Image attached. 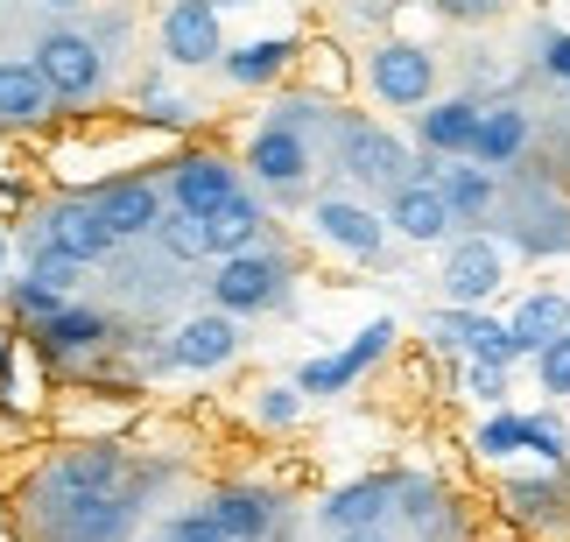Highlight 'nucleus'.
<instances>
[{
  "mask_svg": "<svg viewBox=\"0 0 570 542\" xmlns=\"http://www.w3.org/2000/svg\"><path fill=\"white\" fill-rule=\"evenodd\" d=\"M156 177H163V190H169L177 211L212 219L218 205H233L239 190H247V162L226 156L218 141H184V148H169V156L156 162Z\"/></svg>",
  "mask_w": 570,
  "mask_h": 542,
  "instance_id": "423d86ee",
  "label": "nucleus"
},
{
  "mask_svg": "<svg viewBox=\"0 0 570 542\" xmlns=\"http://www.w3.org/2000/svg\"><path fill=\"white\" fill-rule=\"evenodd\" d=\"M239 162H247L254 190H268L275 205H296L303 190H311V177H317V135L261 114L247 135H239Z\"/></svg>",
  "mask_w": 570,
  "mask_h": 542,
  "instance_id": "20e7f679",
  "label": "nucleus"
},
{
  "mask_svg": "<svg viewBox=\"0 0 570 542\" xmlns=\"http://www.w3.org/2000/svg\"><path fill=\"white\" fill-rule=\"evenodd\" d=\"M8 275H14V240H8V226H0V289H8Z\"/></svg>",
  "mask_w": 570,
  "mask_h": 542,
  "instance_id": "79ce46f5",
  "label": "nucleus"
},
{
  "mask_svg": "<svg viewBox=\"0 0 570 542\" xmlns=\"http://www.w3.org/2000/svg\"><path fill=\"white\" fill-rule=\"evenodd\" d=\"M423 345H430V353H451V359H493V366L529 359L508 317H493V311H458V303H436V311L423 317Z\"/></svg>",
  "mask_w": 570,
  "mask_h": 542,
  "instance_id": "9b49d317",
  "label": "nucleus"
},
{
  "mask_svg": "<svg viewBox=\"0 0 570 542\" xmlns=\"http://www.w3.org/2000/svg\"><path fill=\"white\" fill-rule=\"evenodd\" d=\"M114 338H120V324L106 317L99 303H85V296H71L57 317L29 324V353L50 366V374H63V381H78L99 353H114Z\"/></svg>",
  "mask_w": 570,
  "mask_h": 542,
  "instance_id": "1a4fd4ad",
  "label": "nucleus"
},
{
  "mask_svg": "<svg viewBox=\"0 0 570 542\" xmlns=\"http://www.w3.org/2000/svg\"><path fill=\"white\" fill-rule=\"evenodd\" d=\"M303 233H311V247L338 254V262H360V268H374L387 254V240H394L387 211L374 198H353V190H324V198H311Z\"/></svg>",
  "mask_w": 570,
  "mask_h": 542,
  "instance_id": "0eeeda50",
  "label": "nucleus"
},
{
  "mask_svg": "<svg viewBox=\"0 0 570 542\" xmlns=\"http://www.w3.org/2000/svg\"><path fill=\"white\" fill-rule=\"evenodd\" d=\"M332 141H338L332 148V169L353 190H366V198H387V190H402L415 169H423L402 135H387V127L366 120V114H338L332 120Z\"/></svg>",
  "mask_w": 570,
  "mask_h": 542,
  "instance_id": "7ed1b4c3",
  "label": "nucleus"
},
{
  "mask_svg": "<svg viewBox=\"0 0 570 542\" xmlns=\"http://www.w3.org/2000/svg\"><path fill=\"white\" fill-rule=\"evenodd\" d=\"M85 21H92V36L106 42V57H114L120 42H127V14H85Z\"/></svg>",
  "mask_w": 570,
  "mask_h": 542,
  "instance_id": "ea45409f",
  "label": "nucleus"
},
{
  "mask_svg": "<svg viewBox=\"0 0 570 542\" xmlns=\"http://www.w3.org/2000/svg\"><path fill=\"white\" fill-rule=\"evenodd\" d=\"M212 8H254V0H212Z\"/></svg>",
  "mask_w": 570,
  "mask_h": 542,
  "instance_id": "a18cd8bd",
  "label": "nucleus"
},
{
  "mask_svg": "<svg viewBox=\"0 0 570 542\" xmlns=\"http://www.w3.org/2000/svg\"><path fill=\"white\" fill-rule=\"evenodd\" d=\"M205 507L218 514V529L233 542H275V529H282V493L261 480H218L205 493Z\"/></svg>",
  "mask_w": 570,
  "mask_h": 542,
  "instance_id": "412c9836",
  "label": "nucleus"
},
{
  "mask_svg": "<svg viewBox=\"0 0 570 542\" xmlns=\"http://www.w3.org/2000/svg\"><path fill=\"white\" fill-rule=\"evenodd\" d=\"M311 395H303V387L296 381H268V387H254V402H247V423L254 430H275V437H282V430H296L303 416H311Z\"/></svg>",
  "mask_w": 570,
  "mask_h": 542,
  "instance_id": "c85d7f7f",
  "label": "nucleus"
},
{
  "mask_svg": "<svg viewBox=\"0 0 570 542\" xmlns=\"http://www.w3.org/2000/svg\"><path fill=\"white\" fill-rule=\"evenodd\" d=\"M148 247H156L169 268H212V226L197 219V211H177V205H169Z\"/></svg>",
  "mask_w": 570,
  "mask_h": 542,
  "instance_id": "a878e982",
  "label": "nucleus"
},
{
  "mask_svg": "<svg viewBox=\"0 0 570 542\" xmlns=\"http://www.w3.org/2000/svg\"><path fill=\"white\" fill-rule=\"evenodd\" d=\"M156 50L169 71H218V57H226V8H212V0H169L156 21Z\"/></svg>",
  "mask_w": 570,
  "mask_h": 542,
  "instance_id": "4468645a",
  "label": "nucleus"
},
{
  "mask_svg": "<svg viewBox=\"0 0 570 542\" xmlns=\"http://www.w3.org/2000/svg\"><path fill=\"white\" fill-rule=\"evenodd\" d=\"M85 205L106 219V233H114L120 247H148L156 226H163V211H169V190H163L156 169H120V177L85 184Z\"/></svg>",
  "mask_w": 570,
  "mask_h": 542,
  "instance_id": "9d476101",
  "label": "nucleus"
},
{
  "mask_svg": "<svg viewBox=\"0 0 570 542\" xmlns=\"http://www.w3.org/2000/svg\"><path fill=\"white\" fill-rule=\"evenodd\" d=\"M21 275H36V282H50V289L63 296H85V262H71L63 247H42V240H21Z\"/></svg>",
  "mask_w": 570,
  "mask_h": 542,
  "instance_id": "2f4dec72",
  "label": "nucleus"
},
{
  "mask_svg": "<svg viewBox=\"0 0 570 542\" xmlns=\"http://www.w3.org/2000/svg\"><path fill=\"white\" fill-rule=\"evenodd\" d=\"M387 226L402 247H451L458 240V211L444 205V190H436V177H409L402 190H387Z\"/></svg>",
  "mask_w": 570,
  "mask_h": 542,
  "instance_id": "f3484780",
  "label": "nucleus"
},
{
  "mask_svg": "<svg viewBox=\"0 0 570 542\" xmlns=\"http://www.w3.org/2000/svg\"><path fill=\"white\" fill-rule=\"evenodd\" d=\"M472 459H487V465H508V459H521L529 451V416L521 408H487V416L472 423Z\"/></svg>",
  "mask_w": 570,
  "mask_h": 542,
  "instance_id": "bb28decb",
  "label": "nucleus"
},
{
  "mask_svg": "<svg viewBox=\"0 0 570 542\" xmlns=\"http://www.w3.org/2000/svg\"><path fill=\"white\" fill-rule=\"evenodd\" d=\"M529 459H542V465H570V423L557 416V408H535L529 416Z\"/></svg>",
  "mask_w": 570,
  "mask_h": 542,
  "instance_id": "72a5a7b5",
  "label": "nucleus"
},
{
  "mask_svg": "<svg viewBox=\"0 0 570 542\" xmlns=\"http://www.w3.org/2000/svg\"><path fill=\"white\" fill-rule=\"evenodd\" d=\"M57 120L63 106L50 92V78L36 71V57H0V135H42Z\"/></svg>",
  "mask_w": 570,
  "mask_h": 542,
  "instance_id": "6ab92c4d",
  "label": "nucleus"
},
{
  "mask_svg": "<svg viewBox=\"0 0 570 542\" xmlns=\"http://www.w3.org/2000/svg\"><path fill=\"white\" fill-rule=\"evenodd\" d=\"M353 78H360V63H345V50H338L332 36L303 42V85H317L324 99H345V92H353Z\"/></svg>",
  "mask_w": 570,
  "mask_h": 542,
  "instance_id": "7c9ffc66",
  "label": "nucleus"
},
{
  "mask_svg": "<svg viewBox=\"0 0 570 542\" xmlns=\"http://www.w3.org/2000/svg\"><path fill=\"white\" fill-rule=\"evenodd\" d=\"M205 303H218V311L233 317H282L296 311V254L261 240L247 254H226V262L205 268Z\"/></svg>",
  "mask_w": 570,
  "mask_h": 542,
  "instance_id": "f03ea898",
  "label": "nucleus"
},
{
  "mask_svg": "<svg viewBox=\"0 0 570 542\" xmlns=\"http://www.w3.org/2000/svg\"><path fill=\"white\" fill-rule=\"evenodd\" d=\"M436 50L430 42H415V36H374L360 50V85H366V99H381L394 106V114H423V106L436 99Z\"/></svg>",
  "mask_w": 570,
  "mask_h": 542,
  "instance_id": "39448f33",
  "label": "nucleus"
},
{
  "mask_svg": "<svg viewBox=\"0 0 570 542\" xmlns=\"http://www.w3.org/2000/svg\"><path fill=\"white\" fill-rule=\"evenodd\" d=\"M508 324H514L521 353L535 359L550 338H563V332H570V296H563V289H529V296H521L514 311H508Z\"/></svg>",
  "mask_w": 570,
  "mask_h": 542,
  "instance_id": "393cba45",
  "label": "nucleus"
},
{
  "mask_svg": "<svg viewBox=\"0 0 570 542\" xmlns=\"http://www.w3.org/2000/svg\"><path fill=\"white\" fill-rule=\"evenodd\" d=\"M239 345H247V317L218 311V303H205V311H184L177 324H169V366L177 374H226V366L239 359Z\"/></svg>",
  "mask_w": 570,
  "mask_h": 542,
  "instance_id": "ddd939ff",
  "label": "nucleus"
},
{
  "mask_svg": "<svg viewBox=\"0 0 570 542\" xmlns=\"http://www.w3.org/2000/svg\"><path fill=\"white\" fill-rule=\"evenodd\" d=\"M0 353H8V324H0Z\"/></svg>",
  "mask_w": 570,
  "mask_h": 542,
  "instance_id": "49530a36",
  "label": "nucleus"
},
{
  "mask_svg": "<svg viewBox=\"0 0 570 542\" xmlns=\"http://www.w3.org/2000/svg\"><path fill=\"white\" fill-rule=\"evenodd\" d=\"M29 57H36V71L50 78L63 120H92V106L106 99V85H114V57H106V42L92 36V21H50V29L29 42Z\"/></svg>",
  "mask_w": 570,
  "mask_h": 542,
  "instance_id": "f257e3e1",
  "label": "nucleus"
},
{
  "mask_svg": "<svg viewBox=\"0 0 570 542\" xmlns=\"http://www.w3.org/2000/svg\"><path fill=\"white\" fill-rule=\"evenodd\" d=\"M394 522L436 535V522H444V486L430 472H394Z\"/></svg>",
  "mask_w": 570,
  "mask_h": 542,
  "instance_id": "cd10ccee",
  "label": "nucleus"
},
{
  "mask_svg": "<svg viewBox=\"0 0 570 542\" xmlns=\"http://www.w3.org/2000/svg\"><path fill=\"white\" fill-rule=\"evenodd\" d=\"M436 289L458 311H487V303L508 289V247L493 233H458L444 247V268H436Z\"/></svg>",
  "mask_w": 570,
  "mask_h": 542,
  "instance_id": "2eb2a0df",
  "label": "nucleus"
},
{
  "mask_svg": "<svg viewBox=\"0 0 570 542\" xmlns=\"http://www.w3.org/2000/svg\"><path fill=\"white\" fill-rule=\"evenodd\" d=\"M332 542H394L387 529H360V535H332Z\"/></svg>",
  "mask_w": 570,
  "mask_h": 542,
  "instance_id": "37998d69",
  "label": "nucleus"
},
{
  "mask_svg": "<svg viewBox=\"0 0 570 542\" xmlns=\"http://www.w3.org/2000/svg\"><path fill=\"white\" fill-rule=\"evenodd\" d=\"M415 177H436V190H444V205L458 211V226H493V211H500V169H487V162H472V156H430Z\"/></svg>",
  "mask_w": 570,
  "mask_h": 542,
  "instance_id": "aec40b11",
  "label": "nucleus"
},
{
  "mask_svg": "<svg viewBox=\"0 0 570 542\" xmlns=\"http://www.w3.org/2000/svg\"><path fill=\"white\" fill-rule=\"evenodd\" d=\"M535 387H542L550 402H570V332L550 338V345L535 353Z\"/></svg>",
  "mask_w": 570,
  "mask_h": 542,
  "instance_id": "f704fd0d",
  "label": "nucleus"
},
{
  "mask_svg": "<svg viewBox=\"0 0 570 542\" xmlns=\"http://www.w3.org/2000/svg\"><path fill=\"white\" fill-rule=\"evenodd\" d=\"M205 226H212V262H226V254H247V247H261V240H275V198L247 184L233 205H218Z\"/></svg>",
  "mask_w": 570,
  "mask_h": 542,
  "instance_id": "4be33fe9",
  "label": "nucleus"
},
{
  "mask_svg": "<svg viewBox=\"0 0 570 542\" xmlns=\"http://www.w3.org/2000/svg\"><path fill=\"white\" fill-rule=\"evenodd\" d=\"M29 211H36L29 177H0V226H29Z\"/></svg>",
  "mask_w": 570,
  "mask_h": 542,
  "instance_id": "58836bf2",
  "label": "nucleus"
},
{
  "mask_svg": "<svg viewBox=\"0 0 570 542\" xmlns=\"http://www.w3.org/2000/svg\"><path fill=\"white\" fill-rule=\"evenodd\" d=\"M394 522V472H360L338 480L317 501V529L324 535H360V529H387Z\"/></svg>",
  "mask_w": 570,
  "mask_h": 542,
  "instance_id": "a211bd4d",
  "label": "nucleus"
},
{
  "mask_svg": "<svg viewBox=\"0 0 570 542\" xmlns=\"http://www.w3.org/2000/svg\"><path fill=\"white\" fill-rule=\"evenodd\" d=\"M529 50H535V71L542 78L570 85V29H550V21H542V29L529 36Z\"/></svg>",
  "mask_w": 570,
  "mask_h": 542,
  "instance_id": "c9c22d12",
  "label": "nucleus"
},
{
  "mask_svg": "<svg viewBox=\"0 0 570 542\" xmlns=\"http://www.w3.org/2000/svg\"><path fill=\"white\" fill-rule=\"evenodd\" d=\"M479 114L487 106L465 99V92H451V99H430L423 114H415V148L423 156H472V141H479Z\"/></svg>",
  "mask_w": 570,
  "mask_h": 542,
  "instance_id": "5701e85b",
  "label": "nucleus"
},
{
  "mask_svg": "<svg viewBox=\"0 0 570 542\" xmlns=\"http://www.w3.org/2000/svg\"><path fill=\"white\" fill-rule=\"evenodd\" d=\"M387 8H394V14H402V8H430V0H387Z\"/></svg>",
  "mask_w": 570,
  "mask_h": 542,
  "instance_id": "c03bdc74",
  "label": "nucleus"
},
{
  "mask_svg": "<svg viewBox=\"0 0 570 542\" xmlns=\"http://www.w3.org/2000/svg\"><path fill=\"white\" fill-rule=\"evenodd\" d=\"M303 71V36H247V42H226L218 57V78L233 92H282Z\"/></svg>",
  "mask_w": 570,
  "mask_h": 542,
  "instance_id": "dca6fc26",
  "label": "nucleus"
},
{
  "mask_svg": "<svg viewBox=\"0 0 570 542\" xmlns=\"http://www.w3.org/2000/svg\"><path fill=\"white\" fill-rule=\"evenodd\" d=\"M36 8H42V14H57V21H71V14H92L99 0H36Z\"/></svg>",
  "mask_w": 570,
  "mask_h": 542,
  "instance_id": "a19ab883",
  "label": "nucleus"
},
{
  "mask_svg": "<svg viewBox=\"0 0 570 542\" xmlns=\"http://www.w3.org/2000/svg\"><path fill=\"white\" fill-rule=\"evenodd\" d=\"M29 240L63 247V254H71V262H85V268H106V262L120 254V240L106 233V219L85 205V190H57V198H42V205L29 211Z\"/></svg>",
  "mask_w": 570,
  "mask_h": 542,
  "instance_id": "f8f14e48",
  "label": "nucleus"
},
{
  "mask_svg": "<svg viewBox=\"0 0 570 542\" xmlns=\"http://www.w3.org/2000/svg\"><path fill=\"white\" fill-rule=\"evenodd\" d=\"M163 542H233L226 529H218V514L197 501V507H184V514H169V529H163Z\"/></svg>",
  "mask_w": 570,
  "mask_h": 542,
  "instance_id": "e433bc0d",
  "label": "nucleus"
},
{
  "mask_svg": "<svg viewBox=\"0 0 570 542\" xmlns=\"http://www.w3.org/2000/svg\"><path fill=\"white\" fill-rule=\"evenodd\" d=\"M423 542H444V535H423Z\"/></svg>",
  "mask_w": 570,
  "mask_h": 542,
  "instance_id": "de8ad7c7",
  "label": "nucleus"
},
{
  "mask_svg": "<svg viewBox=\"0 0 570 542\" xmlns=\"http://www.w3.org/2000/svg\"><path fill=\"white\" fill-rule=\"evenodd\" d=\"M394 338H402V324H394V317H366L360 332H353V345H332V353H303L289 381H296L311 402H338V395H353V387L394 353Z\"/></svg>",
  "mask_w": 570,
  "mask_h": 542,
  "instance_id": "6e6552de",
  "label": "nucleus"
},
{
  "mask_svg": "<svg viewBox=\"0 0 570 542\" xmlns=\"http://www.w3.org/2000/svg\"><path fill=\"white\" fill-rule=\"evenodd\" d=\"M508 374L514 366H493V359H458V395L465 402H479V408H508Z\"/></svg>",
  "mask_w": 570,
  "mask_h": 542,
  "instance_id": "473e14b6",
  "label": "nucleus"
},
{
  "mask_svg": "<svg viewBox=\"0 0 570 542\" xmlns=\"http://www.w3.org/2000/svg\"><path fill=\"white\" fill-rule=\"evenodd\" d=\"M529 141H535V120L521 114L514 99H500L479 114V141H472V162H487V169H514L521 156H529Z\"/></svg>",
  "mask_w": 570,
  "mask_h": 542,
  "instance_id": "b1692460",
  "label": "nucleus"
},
{
  "mask_svg": "<svg viewBox=\"0 0 570 542\" xmlns=\"http://www.w3.org/2000/svg\"><path fill=\"white\" fill-rule=\"evenodd\" d=\"M63 289H50V282H36V275H8V289H0V311H8V324L14 332H29V324H42V317H57L63 311Z\"/></svg>",
  "mask_w": 570,
  "mask_h": 542,
  "instance_id": "c756f323",
  "label": "nucleus"
},
{
  "mask_svg": "<svg viewBox=\"0 0 570 542\" xmlns=\"http://www.w3.org/2000/svg\"><path fill=\"white\" fill-rule=\"evenodd\" d=\"M514 0H430L436 21H451V29H479V21H500Z\"/></svg>",
  "mask_w": 570,
  "mask_h": 542,
  "instance_id": "4c0bfd02",
  "label": "nucleus"
}]
</instances>
